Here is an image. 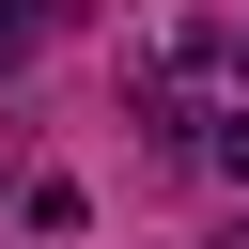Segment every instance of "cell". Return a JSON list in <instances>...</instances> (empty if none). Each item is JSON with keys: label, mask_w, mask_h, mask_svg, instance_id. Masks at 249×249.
I'll return each mask as SVG.
<instances>
[{"label": "cell", "mask_w": 249, "mask_h": 249, "mask_svg": "<svg viewBox=\"0 0 249 249\" xmlns=\"http://www.w3.org/2000/svg\"><path fill=\"white\" fill-rule=\"evenodd\" d=\"M47 47V0H0V62H31Z\"/></svg>", "instance_id": "1"}, {"label": "cell", "mask_w": 249, "mask_h": 249, "mask_svg": "<svg viewBox=\"0 0 249 249\" xmlns=\"http://www.w3.org/2000/svg\"><path fill=\"white\" fill-rule=\"evenodd\" d=\"M202 156H218V171L249 187V109H218V140H202Z\"/></svg>", "instance_id": "2"}]
</instances>
